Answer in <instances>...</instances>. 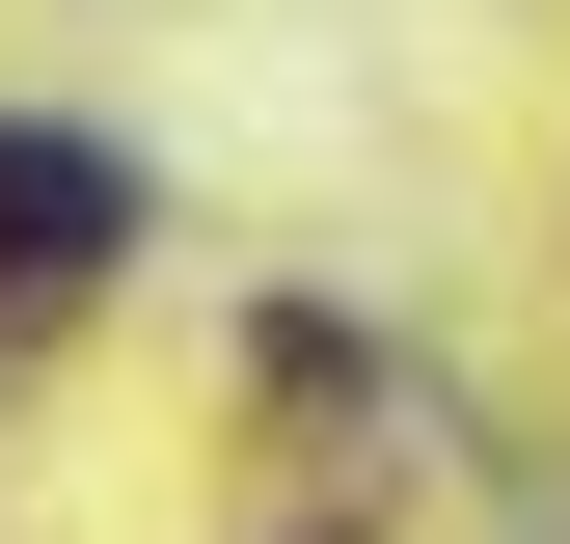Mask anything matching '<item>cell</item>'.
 Wrapping results in <instances>:
<instances>
[{
	"mask_svg": "<svg viewBox=\"0 0 570 544\" xmlns=\"http://www.w3.org/2000/svg\"><path fill=\"white\" fill-rule=\"evenodd\" d=\"M109 245H136L109 136H0V300H55V272H109Z\"/></svg>",
	"mask_w": 570,
	"mask_h": 544,
	"instance_id": "obj_1",
	"label": "cell"
}]
</instances>
